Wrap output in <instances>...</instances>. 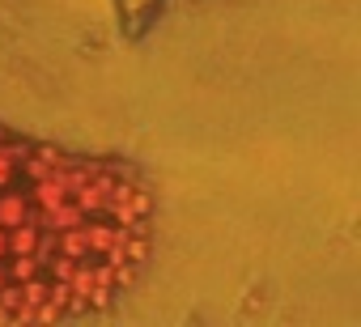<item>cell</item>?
Listing matches in <instances>:
<instances>
[{
    "mask_svg": "<svg viewBox=\"0 0 361 327\" xmlns=\"http://www.w3.org/2000/svg\"><path fill=\"white\" fill-rule=\"evenodd\" d=\"M153 251V192L111 157L35 140L0 183V327L106 310Z\"/></svg>",
    "mask_w": 361,
    "mask_h": 327,
    "instance_id": "6da1fadb",
    "label": "cell"
}]
</instances>
